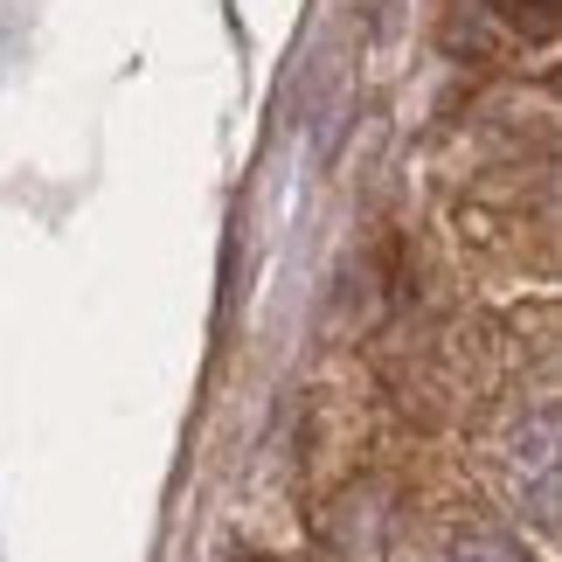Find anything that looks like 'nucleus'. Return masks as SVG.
I'll return each instance as SVG.
<instances>
[{
  "instance_id": "1",
  "label": "nucleus",
  "mask_w": 562,
  "mask_h": 562,
  "mask_svg": "<svg viewBox=\"0 0 562 562\" xmlns=\"http://www.w3.org/2000/svg\"><path fill=\"white\" fill-rule=\"evenodd\" d=\"M555 8H562V0H493V14H501L507 29L535 35V42H549V35H555Z\"/></svg>"
},
{
  "instance_id": "2",
  "label": "nucleus",
  "mask_w": 562,
  "mask_h": 562,
  "mask_svg": "<svg viewBox=\"0 0 562 562\" xmlns=\"http://www.w3.org/2000/svg\"><path fill=\"white\" fill-rule=\"evenodd\" d=\"M451 562H521V555H507L501 542H472V549H459Z\"/></svg>"
}]
</instances>
